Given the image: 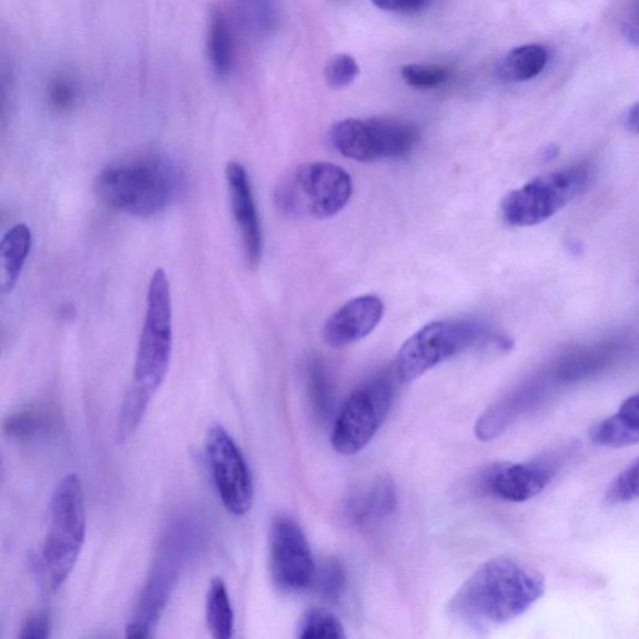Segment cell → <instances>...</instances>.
Masks as SVG:
<instances>
[{"label":"cell","mask_w":639,"mask_h":639,"mask_svg":"<svg viewBox=\"0 0 639 639\" xmlns=\"http://www.w3.org/2000/svg\"><path fill=\"white\" fill-rule=\"evenodd\" d=\"M227 181L231 212L238 227L243 257L249 267L258 268L262 259L263 237L247 169L238 161L229 162Z\"/></svg>","instance_id":"obj_12"},{"label":"cell","mask_w":639,"mask_h":639,"mask_svg":"<svg viewBox=\"0 0 639 639\" xmlns=\"http://www.w3.org/2000/svg\"><path fill=\"white\" fill-rule=\"evenodd\" d=\"M549 62V52L543 46L527 44L507 53L500 64V74L510 81H527L536 78Z\"/></svg>","instance_id":"obj_20"},{"label":"cell","mask_w":639,"mask_h":639,"mask_svg":"<svg viewBox=\"0 0 639 639\" xmlns=\"http://www.w3.org/2000/svg\"><path fill=\"white\" fill-rule=\"evenodd\" d=\"M360 74V67L349 54L333 57L325 68V80L332 89L347 88Z\"/></svg>","instance_id":"obj_26"},{"label":"cell","mask_w":639,"mask_h":639,"mask_svg":"<svg viewBox=\"0 0 639 639\" xmlns=\"http://www.w3.org/2000/svg\"><path fill=\"white\" fill-rule=\"evenodd\" d=\"M50 625L47 615H37L27 622L20 638L23 639H46L49 637Z\"/></svg>","instance_id":"obj_29"},{"label":"cell","mask_w":639,"mask_h":639,"mask_svg":"<svg viewBox=\"0 0 639 639\" xmlns=\"http://www.w3.org/2000/svg\"><path fill=\"white\" fill-rule=\"evenodd\" d=\"M485 337V328L468 320H445L426 325L402 345L395 373L401 383H410L423 373L470 349Z\"/></svg>","instance_id":"obj_6"},{"label":"cell","mask_w":639,"mask_h":639,"mask_svg":"<svg viewBox=\"0 0 639 639\" xmlns=\"http://www.w3.org/2000/svg\"><path fill=\"white\" fill-rule=\"evenodd\" d=\"M330 141L340 154L361 162L401 159L418 143L415 127L391 119H347L333 124Z\"/></svg>","instance_id":"obj_8"},{"label":"cell","mask_w":639,"mask_h":639,"mask_svg":"<svg viewBox=\"0 0 639 639\" xmlns=\"http://www.w3.org/2000/svg\"><path fill=\"white\" fill-rule=\"evenodd\" d=\"M207 456L222 505L236 516L248 513L253 502L251 472L239 446L219 423L207 433Z\"/></svg>","instance_id":"obj_10"},{"label":"cell","mask_w":639,"mask_h":639,"mask_svg":"<svg viewBox=\"0 0 639 639\" xmlns=\"http://www.w3.org/2000/svg\"><path fill=\"white\" fill-rule=\"evenodd\" d=\"M270 566L273 583L286 593L308 590L316 576L307 536L288 515L277 516L271 523Z\"/></svg>","instance_id":"obj_11"},{"label":"cell","mask_w":639,"mask_h":639,"mask_svg":"<svg viewBox=\"0 0 639 639\" xmlns=\"http://www.w3.org/2000/svg\"><path fill=\"white\" fill-rule=\"evenodd\" d=\"M313 583L318 592L328 601H338L347 587V573L340 562L331 560L316 570Z\"/></svg>","instance_id":"obj_23"},{"label":"cell","mask_w":639,"mask_h":639,"mask_svg":"<svg viewBox=\"0 0 639 639\" xmlns=\"http://www.w3.org/2000/svg\"><path fill=\"white\" fill-rule=\"evenodd\" d=\"M383 312V302L378 297L363 296L353 299L325 322L323 341L332 348H345L359 342L378 328Z\"/></svg>","instance_id":"obj_15"},{"label":"cell","mask_w":639,"mask_h":639,"mask_svg":"<svg viewBox=\"0 0 639 639\" xmlns=\"http://www.w3.org/2000/svg\"><path fill=\"white\" fill-rule=\"evenodd\" d=\"M298 637L300 639H342L347 635L337 616L316 608L303 615Z\"/></svg>","instance_id":"obj_22"},{"label":"cell","mask_w":639,"mask_h":639,"mask_svg":"<svg viewBox=\"0 0 639 639\" xmlns=\"http://www.w3.org/2000/svg\"><path fill=\"white\" fill-rule=\"evenodd\" d=\"M545 591L541 572L500 556L481 565L450 598L446 610L469 630L490 632L529 611Z\"/></svg>","instance_id":"obj_1"},{"label":"cell","mask_w":639,"mask_h":639,"mask_svg":"<svg viewBox=\"0 0 639 639\" xmlns=\"http://www.w3.org/2000/svg\"><path fill=\"white\" fill-rule=\"evenodd\" d=\"M172 352V307L167 272L158 269L151 277L147 313L141 330L133 380L121 405L117 439L128 441L143 421L154 395L164 382Z\"/></svg>","instance_id":"obj_2"},{"label":"cell","mask_w":639,"mask_h":639,"mask_svg":"<svg viewBox=\"0 0 639 639\" xmlns=\"http://www.w3.org/2000/svg\"><path fill=\"white\" fill-rule=\"evenodd\" d=\"M556 466L547 461L503 463L486 476V490L507 502H525L540 495L556 475Z\"/></svg>","instance_id":"obj_14"},{"label":"cell","mask_w":639,"mask_h":639,"mask_svg":"<svg viewBox=\"0 0 639 639\" xmlns=\"http://www.w3.org/2000/svg\"><path fill=\"white\" fill-rule=\"evenodd\" d=\"M207 622L212 637L229 639L234 630V613L228 588L221 578H212L207 597Z\"/></svg>","instance_id":"obj_21"},{"label":"cell","mask_w":639,"mask_h":639,"mask_svg":"<svg viewBox=\"0 0 639 639\" xmlns=\"http://www.w3.org/2000/svg\"><path fill=\"white\" fill-rule=\"evenodd\" d=\"M208 53L217 77L227 78L234 64V36L227 16L220 10H214L210 17Z\"/></svg>","instance_id":"obj_19"},{"label":"cell","mask_w":639,"mask_h":639,"mask_svg":"<svg viewBox=\"0 0 639 639\" xmlns=\"http://www.w3.org/2000/svg\"><path fill=\"white\" fill-rule=\"evenodd\" d=\"M591 440L607 448L620 449L639 441V398H628L611 418L598 422L590 433Z\"/></svg>","instance_id":"obj_17"},{"label":"cell","mask_w":639,"mask_h":639,"mask_svg":"<svg viewBox=\"0 0 639 639\" xmlns=\"http://www.w3.org/2000/svg\"><path fill=\"white\" fill-rule=\"evenodd\" d=\"M181 545L176 537L168 541V549L159 559L153 575L141 597L134 620L127 628L129 638H148L167 605L177 580Z\"/></svg>","instance_id":"obj_13"},{"label":"cell","mask_w":639,"mask_h":639,"mask_svg":"<svg viewBox=\"0 0 639 639\" xmlns=\"http://www.w3.org/2000/svg\"><path fill=\"white\" fill-rule=\"evenodd\" d=\"M398 509L397 486L389 478H378L353 490L345 500V515L359 527L378 525Z\"/></svg>","instance_id":"obj_16"},{"label":"cell","mask_w":639,"mask_h":639,"mask_svg":"<svg viewBox=\"0 0 639 639\" xmlns=\"http://www.w3.org/2000/svg\"><path fill=\"white\" fill-rule=\"evenodd\" d=\"M638 460H635L617 476L606 492L608 503H628L638 499Z\"/></svg>","instance_id":"obj_25"},{"label":"cell","mask_w":639,"mask_h":639,"mask_svg":"<svg viewBox=\"0 0 639 639\" xmlns=\"http://www.w3.org/2000/svg\"><path fill=\"white\" fill-rule=\"evenodd\" d=\"M32 249V231L26 224L10 229L0 240V297L12 292Z\"/></svg>","instance_id":"obj_18"},{"label":"cell","mask_w":639,"mask_h":639,"mask_svg":"<svg viewBox=\"0 0 639 639\" xmlns=\"http://www.w3.org/2000/svg\"><path fill=\"white\" fill-rule=\"evenodd\" d=\"M309 380L313 403L320 413H327L331 403V390L328 373L319 360H312L309 367Z\"/></svg>","instance_id":"obj_27"},{"label":"cell","mask_w":639,"mask_h":639,"mask_svg":"<svg viewBox=\"0 0 639 639\" xmlns=\"http://www.w3.org/2000/svg\"><path fill=\"white\" fill-rule=\"evenodd\" d=\"M392 399V385L385 378L375 379L355 391L335 422L333 450L352 456L367 448L387 420Z\"/></svg>","instance_id":"obj_9"},{"label":"cell","mask_w":639,"mask_h":639,"mask_svg":"<svg viewBox=\"0 0 639 639\" xmlns=\"http://www.w3.org/2000/svg\"><path fill=\"white\" fill-rule=\"evenodd\" d=\"M623 123L628 130L633 131V133H637V131H638V104L637 103L627 110V113L623 118Z\"/></svg>","instance_id":"obj_30"},{"label":"cell","mask_w":639,"mask_h":639,"mask_svg":"<svg viewBox=\"0 0 639 639\" xmlns=\"http://www.w3.org/2000/svg\"><path fill=\"white\" fill-rule=\"evenodd\" d=\"M371 2L385 12L412 13L428 6L429 0H371Z\"/></svg>","instance_id":"obj_28"},{"label":"cell","mask_w":639,"mask_h":639,"mask_svg":"<svg viewBox=\"0 0 639 639\" xmlns=\"http://www.w3.org/2000/svg\"><path fill=\"white\" fill-rule=\"evenodd\" d=\"M87 532L83 486L70 473L59 482L50 505L43 565L49 587H62L77 563Z\"/></svg>","instance_id":"obj_5"},{"label":"cell","mask_w":639,"mask_h":639,"mask_svg":"<svg viewBox=\"0 0 639 639\" xmlns=\"http://www.w3.org/2000/svg\"><path fill=\"white\" fill-rule=\"evenodd\" d=\"M588 170L581 167L536 178L505 198L502 218L512 227H533L549 220L581 194Z\"/></svg>","instance_id":"obj_7"},{"label":"cell","mask_w":639,"mask_h":639,"mask_svg":"<svg viewBox=\"0 0 639 639\" xmlns=\"http://www.w3.org/2000/svg\"><path fill=\"white\" fill-rule=\"evenodd\" d=\"M406 84L416 89H433L449 79V70L440 66L408 64L401 69Z\"/></svg>","instance_id":"obj_24"},{"label":"cell","mask_w":639,"mask_h":639,"mask_svg":"<svg viewBox=\"0 0 639 639\" xmlns=\"http://www.w3.org/2000/svg\"><path fill=\"white\" fill-rule=\"evenodd\" d=\"M184 174L169 159L149 157L121 162L100 172L96 191L101 201L124 214L151 218L174 204Z\"/></svg>","instance_id":"obj_3"},{"label":"cell","mask_w":639,"mask_h":639,"mask_svg":"<svg viewBox=\"0 0 639 639\" xmlns=\"http://www.w3.org/2000/svg\"><path fill=\"white\" fill-rule=\"evenodd\" d=\"M352 196L349 172L328 161H313L292 169L276 190V202L292 219L323 220L338 216Z\"/></svg>","instance_id":"obj_4"}]
</instances>
